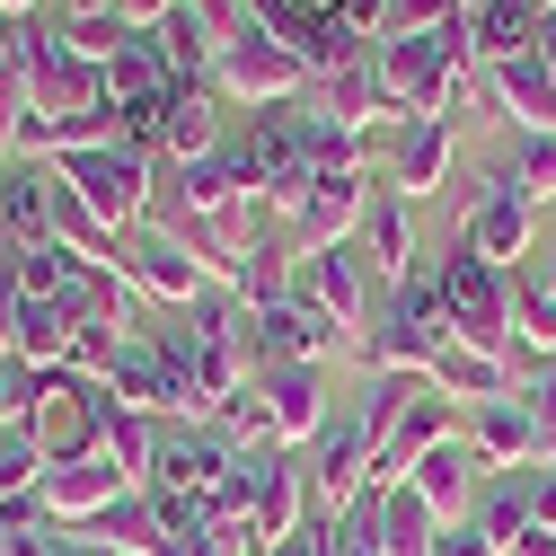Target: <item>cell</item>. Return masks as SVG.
I'll list each match as a JSON object with an SVG mask.
<instances>
[{
  "instance_id": "obj_1",
  "label": "cell",
  "mask_w": 556,
  "mask_h": 556,
  "mask_svg": "<svg viewBox=\"0 0 556 556\" xmlns=\"http://www.w3.org/2000/svg\"><path fill=\"white\" fill-rule=\"evenodd\" d=\"M309 89H318V80H309V62H301L283 36H274L256 10H248V18L230 27L222 62H213V98H222V106H256V115H265V106H301Z\"/></svg>"
},
{
  "instance_id": "obj_2",
  "label": "cell",
  "mask_w": 556,
  "mask_h": 556,
  "mask_svg": "<svg viewBox=\"0 0 556 556\" xmlns=\"http://www.w3.org/2000/svg\"><path fill=\"white\" fill-rule=\"evenodd\" d=\"M62 186H80V203L106 222V230H142L151 222V203H160V160L151 151H132V142H106V151H80V160H53Z\"/></svg>"
},
{
  "instance_id": "obj_3",
  "label": "cell",
  "mask_w": 556,
  "mask_h": 556,
  "mask_svg": "<svg viewBox=\"0 0 556 556\" xmlns=\"http://www.w3.org/2000/svg\"><path fill=\"white\" fill-rule=\"evenodd\" d=\"M433 274H442V301H451V336L504 354L513 344V274L485 265L468 239H451V256H433Z\"/></svg>"
},
{
  "instance_id": "obj_4",
  "label": "cell",
  "mask_w": 556,
  "mask_h": 556,
  "mask_svg": "<svg viewBox=\"0 0 556 556\" xmlns=\"http://www.w3.org/2000/svg\"><path fill=\"white\" fill-rule=\"evenodd\" d=\"M530 222H539V203H530V186H521V168L513 160H495L477 177V194H468V213H459V230L451 239H468L485 265H530Z\"/></svg>"
},
{
  "instance_id": "obj_5",
  "label": "cell",
  "mask_w": 556,
  "mask_h": 556,
  "mask_svg": "<svg viewBox=\"0 0 556 556\" xmlns=\"http://www.w3.org/2000/svg\"><path fill=\"white\" fill-rule=\"evenodd\" d=\"M292 301L318 309L344 344H363V327H371V274H363V248H354V239H344V248H309V256L292 265Z\"/></svg>"
},
{
  "instance_id": "obj_6",
  "label": "cell",
  "mask_w": 556,
  "mask_h": 556,
  "mask_svg": "<svg viewBox=\"0 0 556 556\" xmlns=\"http://www.w3.org/2000/svg\"><path fill=\"white\" fill-rule=\"evenodd\" d=\"M124 274H132V292H142V301H160V309H186L203 283H213V265L194 256V239H186L177 222H160V213L124 239Z\"/></svg>"
},
{
  "instance_id": "obj_7",
  "label": "cell",
  "mask_w": 556,
  "mask_h": 556,
  "mask_svg": "<svg viewBox=\"0 0 556 556\" xmlns=\"http://www.w3.org/2000/svg\"><path fill=\"white\" fill-rule=\"evenodd\" d=\"M371 194H380V168H327L309 186V203L283 222V239L309 256V248H344V239H363V213H371Z\"/></svg>"
},
{
  "instance_id": "obj_8",
  "label": "cell",
  "mask_w": 556,
  "mask_h": 556,
  "mask_svg": "<svg viewBox=\"0 0 556 556\" xmlns=\"http://www.w3.org/2000/svg\"><path fill=\"white\" fill-rule=\"evenodd\" d=\"M132 495V477L115 468V451H80V459H53L45 468V521L53 530H89Z\"/></svg>"
},
{
  "instance_id": "obj_9",
  "label": "cell",
  "mask_w": 556,
  "mask_h": 556,
  "mask_svg": "<svg viewBox=\"0 0 556 556\" xmlns=\"http://www.w3.org/2000/svg\"><path fill=\"white\" fill-rule=\"evenodd\" d=\"M256 397H265V425H274V451H309L327 433V363H274L256 371Z\"/></svg>"
},
{
  "instance_id": "obj_10",
  "label": "cell",
  "mask_w": 556,
  "mask_h": 556,
  "mask_svg": "<svg viewBox=\"0 0 556 556\" xmlns=\"http://www.w3.org/2000/svg\"><path fill=\"white\" fill-rule=\"evenodd\" d=\"M239 344H248L256 371H274V363H327L344 336H336L318 309H301V301H274V309H248V336H239Z\"/></svg>"
},
{
  "instance_id": "obj_11",
  "label": "cell",
  "mask_w": 556,
  "mask_h": 556,
  "mask_svg": "<svg viewBox=\"0 0 556 556\" xmlns=\"http://www.w3.org/2000/svg\"><path fill=\"white\" fill-rule=\"evenodd\" d=\"M248 468H256V530H265V547L274 539H301L309 530V459L301 451H239Z\"/></svg>"
},
{
  "instance_id": "obj_12",
  "label": "cell",
  "mask_w": 556,
  "mask_h": 556,
  "mask_svg": "<svg viewBox=\"0 0 556 556\" xmlns=\"http://www.w3.org/2000/svg\"><path fill=\"white\" fill-rule=\"evenodd\" d=\"M230 433L222 425H160V459H151V485H177V495H213L230 477Z\"/></svg>"
},
{
  "instance_id": "obj_13",
  "label": "cell",
  "mask_w": 556,
  "mask_h": 556,
  "mask_svg": "<svg viewBox=\"0 0 556 556\" xmlns=\"http://www.w3.org/2000/svg\"><path fill=\"white\" fill-rule=\"evenodd\" d=\"M433 397H451V406H495V397H521L530 380H521V363L513 354H485V344H442V354H433Z\"/></svg>"
},
{
  "instance_id": "obj_14",
  "label": "cell",
  "mask_w": 556,
  "mask_h": 556,
  "mask_svg": "<svg viewBox=\"0 0 556 556\" xmlns=\"http://www.w3.org/2000/svg\"><path fill=\"white\" fill-rule=\"evenodd\" d=\"M451 151H459V132L442 124V115H415V124H397L389 132V194H406V203H425V194H442V177H451Z\"/></svg>"
},
{
  "instance_id": "obj_15",
  "label": "cell",
  "mask_w": 556,
  "mask_h": 556,
  "mask_svg": "<svg viewBox=\"0 0 556 556\" xmlns=\"http://www.w3.org/2000/svg\"><path fill=\"white\" fill-rule=\"evenodd\" d=\"M468 451L485 459V477H521V468L539 459V415H530V397L468 406Z\"/></svg>"
},
{
  "instance_id": "obj_16",
  "label": "cell",
  "mask_w": 556,
  "mask_h": 556,
  "mask_svg": "<svg viewBox=\"0 0 556 556\" xmlns=\"http://www.w3.org/2000/svg\"><path fill=\"white\" fill-rule=\"evenodd\" d=\"M406 485H415V495H425L442 521H468V504H477V485H485V459L468 451V425L451 433V442H433L425 459H415L406 468Z\"/></svg>"
},
{
  "instance_id": "obj_17",
  "label": "cell",
  "mask_w": 556,
  "mask_h": 556,
  "mask_svg": "<svg viewBox=\"0 0 556 556\" xmlns=\"http://www.w3.org/2000/svg\"><path fill=\"white\" fill-rule=\"evenodd\" d=\"M442 344H451L442 327H425V318H406V309L389 301V309H380V318L363 327V344H354V354H363V371H397V380H425Z\"/></svg>"
},
{
  "instance_id": "obj_18",
  "label": "cell",
  "mask_w": 556,
  "mask_h": 556,
  "mask_svg": "<svg viewBox=\"0 0 556 556\" xmlns=\"http://www.w3.org/2000/svg\"><path fill=\"white\" fill-rule=\"evenodd\" d=\"M451 433H459V415H451V397H433V380H425V389L406 397V415H397V433L380 442V459H371V485H397V477H406L415 459H425L433 442H451Z\"/></svg>"
},
{
  "instance_id": "obj_19",
  "label": "cell",
  "mask_w": 556,
  "mask_h": 556,
  "mask_svg": "<svg viewBox=\"0 0 556 556\" xmlns=\"http://www.w3.org/2000/svg\"><path fill=\"white\" fill-rule=\"evenodd\" d=\"M53 160H0V239H53Z\"/></svg>"
},
{
  "instance_id": "obj_20",
  "label": "cell",
  "mask_w": 556,
  "mask_h": 556,
  "mask_svg": "<svg viewBox=\"0 0 556 556\" xmlns=\"http://www.w3.org/2000/svg\"><path fill=\"white\" fill-rule=\"evenodd\" d=\"M363 256L389 274V283H406L415 265H425V239H415V213H406V194H389V177H380V194H371V213H363Z\"/></svg>"
},
{
  "instance_id": "obj_21",
  "label": "cell",
  "mask_w": 556,
  "mask_h": 556,
  "mask_svg": "<svg viewBox=\"0 0 556 556\" xmlns=\"http://www.w3.org/2000/svg\"><path fill=\"white\" fill-rule=\"evenodd\" d=\"M371 504H380V556H433L442 547V513L415 495V485H371Z\"/></svg>"
},
{
  "instance_id": "obj_22",
  "label": "cell",
  "mask_w": 556,
  "mask_h": 556,
  "mask_svg": "<svg viewBox=\"0 0 556 556\" xmlns=\"http://www.w3.org/2000/svg\"><path fill=\"white\" fill-rule=\"evenodd\" d=\"M485 89H495V106L521 124V132H556V80L539 72V53H513L485 72Z\"/></svg>"
},
{
  "instance_id": "obj_23",
  "label": "cell",
  "mask_w": 556,
  "mask_h": 556,
  "mask_svg": "<svg viewBox=\"0 0 556 556\" xmlns=\"http://www.w3.org/2000/svg\"><path fill=\"white\" fill-rule=\"evenodd\" d=\"M292 265H301V248H292L283 230H265V239L239 256V274H230L239 309H274V301H292Z\"/></svg>"
},
{
  "instance_id": "obj_24",
  "label": "cell",
  "mask_w": 556,
  "mask_h": 556,
  "mask_svg": "<svg viewBox=\"0 0 556 556\" xmlns=\"http://www.w3.org/2000/svg\"><path fill=\"white\" fill-rule=\"evenodd\" d=\"M530 27H539V10L530 0H485V10H468V62H513V53H530Z\"/></svg>"
},
{
  "instance_id": "obj_25",
  "label": "cell",
  "mask_w": 556,
  "mask_h": 556,
  "mask_svg": "<svg viewBox=\"0 0 556 556\" xmlns=\"http://www.w3.org/2000/svg\"><path fill=\"white\" fill-rule=\"evenodd\" d=\"M468 521L513 556V547L530 539V468H521V477H485V485H477V504H468Z\"/></svg>"
},
{
  "instance_id": "obj_26",
  "label": "cell",
  "mask_w": 556,
  "mask_h": 556,
  "mask_svg": "<svg viewBox=\"0 0 556 556\" xmlns=\"http://www.w3.org/2000/svg\"><path fill=\"white\" fill-rule=\"evenodd\" d=\"M203 151H222V98L213 89H177V106H168V151L160 160H203Z\"/></svg>"
},
{
  "instance_id": "obj_27",
  "label": "cell",
  "mask_w": 556,
  "mask_h": 556,
  "mask_svg": "<svg viewBox=\"0 0 556 556\" xmlns=\"http://www.w3.org/2000/svg\"><path fill=\"white\" fill-rule=\"evenodd\" d=\"M513 344L539 363H556V301L539 283V265H513Z\"/></svg>"
},
{
  "instance_id": "obj_28",
  "label": "cell",
  "mask_w": 556,
  "mask_h": 556,
  "mask_svg": "<svg viewBox=\"0 0 556 556\" xmlns=\"http://www.w3.org/2000/svg\"><path fill=\"white\" fill-rule=\"evenodd\" d=\"M160 89H177V72L160 62V45L151 36H124V53L106 62V98L124 106V98H160Z\"/></svg>"
},
{
  "instance_id": "obj_29",
  "label": "cell",
  "mask_w": 556,
  "mask_h": 556,
  "mask_svg": "<svg viewBox=\"0 0 556 556\" xmlns=\"http://www.w3.org/2000/svg\"><path fill=\"white\" fill-rule=\"evenodd\" d=\"M45 468L53 451L36 425H0V495H45Z\"/></svg>"
},
{
  "instance_id": "obj_30",
  "label": "cell",
  "mask_w": 556,
  "mask_h": 556,
  "mask_svg": "<svg viewBox=\"0 0 556 556\" xmlns=\"http://www.w3.org/2000/svg\"><path fill=\"white\" fill-rule=\"evenodd\" d=\"M45 415V380L27 354H0V425H36Z\"/></svg>"
},
{
  "instance_id": "obj_31",
  "label": "cell",
  "mask_w": 556,
  "mask_h": 556,
  "mask_svg": "<svg viewBox=\"0 0 556 556\" xmlns=\"http://www.w3.org/2000/svg\"><path fill=\"white\" fill-rule=\"evenodd\" d=\"M168 106H177V89H160V98H124V106H115V115H124V142L160 160V151H168Z\"/></svg>"
},
{
  "instance_id": "obj_32",
  "label": "cell",
  "mask_w": 556,
  "mask_h": 556,
  "mask_svg": "<svg viewBox=\"0 0 556 556\" xmlns=\"http://www.w3.org/2000/svg\"><path fill=\"white\" fill-rule=\"evenodd\" d=\"M513 168H521L530 203H556V132H521V142H513Z\"/></svg>"
},
{
  "instance_id": "obj_33",
  "label": "cell",
  "mask_w": 556,
  "mask_h": 556,
  "mask_svg": "<svg viewBox=\"0 0 556 556\" xmlns=\"http://www.w3.org/2000/svg\"><path fill=\"white\" fill-rule=\"evenodd\" d=\"M203 513H213V521H256V468H248V459H230V477L213 485V495H203Z\"/></svg>"
},
{
  "instance_id": "obj_34",
  "label": "cell",
  "mask_w": 556,
  "mask_h": 556,
  "mask_svg": "<svg viewBox=\"0 0 556 556\" xmlns=\"http://www.w3.org/2000/svg\"><path fill=\"white\" fill-rule=\"evenodd\" d=\"M186 556H274V547H265V530H256V521H213Z\"/></svg>"
},
{
  "instance_id": "obj_35",
  "label": "cell",
  "mask_w": 556,
  "mask_h": 556,
  "mask_svg": "<svg viewBox=\"0 0 556 556\" xmlns=\"http://www.w3.org/2000/svg\"><path fill=\"white\" fill-rule=\"evenodd\" d=\"M451 18H468L459 0H397V18H389V36H442Z\"/></svg>"
},
{
  "instance_id": "obj_36",
  "label": "cell",
  "mask_w": 556,
  "mask_h": 556,
  "mask_svg": "<svg viewBox=\"0 0 556 556\" xmlns=\"http://www.w3.org/2000/svg\"><path fill=\"white\" fill-rule=\"evenodd\" d=\"M530 415H539V468H556V363H539V380L521 389Z\"/></svg>"
},
{
  "instance_id": "obj_37",
  "label": "cell",
  "mask_w": 556,
  "mask_h": 556,
  "mask_svg": "<svg viewBox=\"0 0 556 556\" xmlns=\"http://www.w3.org/2000/svg\"><path fill=\"white\" fill-rule=\"evenodd\" d=\"M72 547V530H53V521H36V530H10L0 539V556H62Z\"/></svg>"
},
{
  "instance_id": "obj_38",
  "label": "cell",
  "mask_w": 556,
  "mask_h": 556,
  "mask_svg": "<svg viewBox=\"0 0 556 556\" xmlns=\"http://www.w3.org/2000/svg\"><path fill=\"white\" fill-rule=\"evenodd\" d=\"M433 556H504V547L485 539L477 521H442V547H433Z\"/></svg>"
},
{
  "instance_id": "obj_39",
  "label": "cell",
  "mask_w": 556,
  "mask_h": 556,
  "mask_svg": "<svg viewBox=\"0 0 556 556\" xmlns=\"http://www.w3.org/2000/svg\"><path fill=\"white\" fill-rule=\"evenodd\" d=\"M168 10H177V0H115V18H124L132 36H151V27L168 18Z\"/></svg>"
},
{
  "instance_id": "obj_40",
  "label": "cell",
  "mask_w": 556,
  "mask_h": 556,
  "mask_svg": "<svg viewBox=\"0 0 556 556\" xmlns=\"http://www.w3.org/2000/svg\"><path fill=\"white\" fill-rule=\"evenodd\" d=\"M530 521L556 530V468H530Z\"/></svg>"
},
{
  "instance_id": "obj_41",
  "label": "cell",
  "mask_w": 556,
  "mask_h": 556,
  "mask_svg": "<svg viewBox=\"0 0 556 556\" xmlns=\"http://www.w3.org/2000/svg\"><path fill=\"white\" fill-rule=\"evenodd\" d=\"M530 53H539V72H547V80H556V10H547V18H539V27H530Z\"/></svg>"
},
{
  "instance_id": "obj_42",
  "label": "cell",
  "mask_w": 556,
  "mask_h": 556,
  "mask_svg": "<svg viewBox=\"0 0 556 556\" xmlns=\"http://www.w3.org/2000/svg\"><path fill=\"white\" fill-rule=\"evenodd\" d=\"M89 18H115V0H62V27H89Z\"/></svg>"
},
{
  "instance_id": "obj_43",
  "label": "cell",
  "mask_w": 556,
  "mask_h": 556,
  "mask_svg": "<svg viewBox=\"0 0 556 556\" xmlns=\"http://www.w3.org/2000/svg\"><path fill=\"white\" fill-rule=\"evenodd\" d=\"M513 556H556V530H539V521H530V539H521Z\"/></svg>"
},
{
  "instance_id": "obj_44",
  "label": "cell",
  "mask_w": 556,
  "mask_h": 556,
  "mask_svg": "<svg viewBox=\"0 0 556 556\" xmlns=\"http://www.w3.org/2000/svg\"><path fill=\"white\" fill-rule=\"evenodd\" d=\"M36 10H45V0H0V18H18V27H27Z\"/></svg>"
},
{
  "instance_id": "obj_45",
  "label": "cell",
  "mask_w": 556,
  "mask_h": 556,
  "mask_svg": "<svg viewBox=\"0 0 556 556\" xmlns=\"http://www.w3.org/2000/svg\"><path fill=\"white\" fill-rule=\"evenodd\" d=\"M0 62H18V18H0Z\"/></svg>"
},
{
  "instance_id": "obj_46",
  "label": "cell",
  "mask_w": 556,
  "mask_h": 556,
  "mask_svg": "<svg viewBox=\"0 0 556 556\" xmlns=\"http://www.w3.org/2000/svg\"><path fill=\"white\" fill-rule=\"evenodd\" d=\"M539 283H547V301H556V248H547V256H539Z\"/></svg>"
},
{
  "instance_id": "obj_47",
  "label": "cell",
  "mask_w": 556,
  "mask_h": 556,
  "mask_svg": "<svg viewBox=\"0 0 556 556\" xmlns=\"http://www.w3.org/2000/svg\"><path fill=\"white\" fill-rule=\"evenodd\" d=\"M301 10H336V0H301Z\"/></svg>"
},
{
  "instance_id": "obj_48",
  "label": "cell",
  "mask_w": 556,
  "mask_h": 556,
  "mask_svg": "<svg viewBox=\"0 0 556 556\" xmlns=\"http://www.w3.org/2000/svg\"><path fill=\"white\" fill-rule=\"evenodd\" d=\"M530 10H539V18H547V10H556V0H530Z\"/></svg>"
},
{
  "instance_id": "obj_49",
  "label": "cell",
  "mask_w": 556,
  "mask_h": 556,
  "mask_svg": "<svg viewBox=\"0 0 556 556\" xmlns=\"http://www.w3.org/2000/svg\"><path fill=\"white\" fill-rule=\"evenodd\" d=\"M459 10H485V0H459Z\"/></svg>"
}]
</instances>
